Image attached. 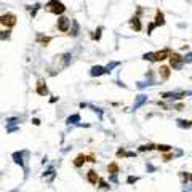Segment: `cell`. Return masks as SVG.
Listing matches in <instances>:
<instances>
[{"instance_id":"6da1fadb","label":"cell","mask_w":192,"mask_h":192,"mask_svg":"<svg viewBox=\"0 0 192 192\" xmlns=\"http://www.w3.org/2000/svg\"><path fill=\"white\" fill-rule=\"evenodd\" d=\"M45 8L53 13V15H63V13L66 11V7L63 2H59V0H50V2L45 5Z\"/></svg>"},{"instance_id":"7a4b0ae2","label":"cell","mask_w":192,"mask_h":192,"mask_svg":"<svg viewBox=\"0 0 192 192\" xmlns=\"http://www.w3.org/2000/svg\"><path fill=\"white\" fill-rule=\"evenodd\" d=\"M18 23V18L15 13H3L2 16H0V24L5 26L7 29H11V27H15Z\"/></svg>"},{"instance_id":"3957f363","label":"cell","mask_w":192,"mask_h":192,"mask_svg":"<svg viewBox=\"0 0 192 192\" xmlns=\"http://www.w3.org/2000/svg\"><path fill=\"white\" fill-rule=\"evenodd\" d=\"M168 59H170V66L173 69H181L183 64H184V59H183V56L179 53H171Z\"/></svg>"},{"instance_id":"277c9868","label":"cell","mask_w":192,"mask_h":192,"mask_svg":"<svg viewBox=\"0 0 192 192\" xmlns=\"http://www.w3.org/2000/svg\"><path fill=\"white\" fill-rule=\"evenodd\" d=\"M69 27H71V19L67 18V16H59L58 18V29L61 32H67L69 31Z\"/></svg>"},{"instance_id":"5b68a950","label":"cell","mask_w":192,"mask_h":192,"mask_svg":"<svg viewBox=\"0 0 192 192\" xmlns=\"http://www.w3.org/2000/svg\"><path fill=\"white\" fill-rule=\"evenodd\" d=\"M170 54H171L170 48H163V50H160V51H155V53H154L152 61H163V59L170 58Z\"/></svg>"},{"instance_id":"8992f818","label":"cell","mask_w":192,"mask_h":192,"mask_svg":"<svg viewBox=\"0 0 192 192\" xmlns=\"http://www.w3.org/2000/svg\"><path fill=\"white\" fill-rule=\"evenodd\" d=\"M35 91H37V94H40V96H45V94L48 93V88H47V83H45V80H42V78H40V80L37 82Z\"/></svg>"},{"instance_id":"52a82bcc","label":"cell","mask_w":192,"mask_h":192,"mask_svg":"<svg viewBox=\"0 0 192 192\" xmlns=\"http://www.w3.org/2000/svg\"><path fill=\"white\" fill-rule=\"evenodd\" d=\"M154 24H155V27H160V26L165 24V15H163V11H160V10L155 11V21H154Z\"/></svg>"},{"instance_id":"ba28073f","label":"cell","mask_w":192,"mask_h":192,"mask_svg":"<svg viewBox=\"0 0 192 192\" xmlns=\"http://www.w3.org/2000/svg\"><path fill=\"white\" fill-rule=\"evenodd\" d=\"M87 179H88L90 184H96V183L99 181V176H98V173H96L94 170H90V171L87 173Z\"/></svg>"},{"instance_id":"9c48e42d","label":"cell","mask_w":192,"mask_h":192,"mask_svg":"<svg viewBox=\"0 0 192 192\" xmlns=\"http://www.w3.org/2000/svg\"><path fill=\"white\" fill-rule=\"evenodd\" d=\"M130 26H131L133 31L139 32V31H141V21H139V18H138V16H133V18L130 19Z\"/></svg>"},{"instance_id":"30bf717a","label":"cell","mask_w":192,"mask_h":192,"mask_svg":"<svg viewBox=\"0 0 192 192\" xmlns=\"http://www.w3.org/2000/svg\"><path fill=\"white\" fill-rule=\"evenodd\" d=\"M90 74H91L93 77L103 75V74H106V67H103V66H93L91 71H90Z\"/></svg>"},{"instance_id":"8fae6325","label":"cell","mask_w":192,"mask_h":192,"mask_svg":"<svg viewBox=\"0 0 192 192\" xmlns=\"http://www.w3.org/2000/svg\"><path fill=\"white\" fill-rule=\"evenodd\" d=\"M147 101V96H144V94H139V96H136V99H134V104H133V109L136 111V109H139L144 103Z\"/></svg>"},{"instance_id":"7c38bea8","label":"cell","mask_w":192,"mask_h":192,"mask_svg":"<svg viewBox=\"0 0 192 192\" xmlns=\"http://www.w3.org/2000/svg\"><path fill=\"white\" fill-rule=\"evenodd\" d=\"M37 42H38L40 45L47 47V45H50V42H51V37H48V35H43V34H37Z\"/></svg>"},{"instance_id":"4fadbf2b","label":"cell","mask_w":192,"mask_h":192,"mask_svg":"<svg viewBox=\"0 0 192 192\" xmlns=\"http://www.w3.org/2000/svg\"><path fill=\"white\" fill-rule=\"evenodd\" d=\"M159 74H160L162 80H168V77H170V67L168 66H160Z\"/></svg>"},{"instance_id":"5bb4252c","label":"cell","mask_w":192,"mask_h":192,"mask_svg":"<svg viewBox=\"0 0 192 192\" xmlns=\"http://www.w3.org/2000/svg\"><path fill=\"white\" fill-rule=\"evenodd\" d=\"M87 162V155H83V154H80V155H77L75 159H74V167H77V168H80L83 163Z\"/></svg>"},{"instance_id":"9a60e30c","label":"cell","mask_w":192,"mask_h":192,"mask_svg":"<svg viewBox=\"0 0 192 192\" xmlns=\"http://www.w3.org/2000/svg\"><path fill=\"white\" fill-rule=\"evenodd\" d=\"M119 170H120V168H119V163H117V162H112V163H109V165H107V171L111 173L112 176H115V174L119 173Z\"/></svg>"},{"instance_id":"2e32d148","label":"cell","mask_w":192,"mask_h":192,"mask_svg":"<svg viewBox=\"0 0 192 192\" xmlns=\"http://www.w3.org/2000/svg\"><path fill=\"white\" fill-rule=\"evenodd\" d=\"M23 155H24V152H15V154H13V159H15V162H16V163H19V165H21V167L24 165V160H23Z\"/></svg>"},{"instance_id":"e0dca14e","label":"cell","mask_w":192,"mask_h":192,"mask_svg":"<svg viewBox=\"0 0 192 192\" xmlns=\"http://www.w3.org/2000/svg\"><path fill=\"white\" fill-rule=\"evenodd\" d=\"M178 125H179L181 128H189V127H192V122L190 120H178Z\"/></svg>"},{"instance_id":"ac0fdd59","label":"cell","mask_w":192,"mask_h":192,"mask_svg":"<svg viewBox=\"0 0 192 192\" xmlns=\"http://www.w3.org/2000/svg\"><path fill=\"white\" fill-rule=\"evenodd\" d=\"M157 150H160V152H170V150H171V146H168V144H159L157 146Z\"/></svg>"},{"instance_id":"d6986e66","label":"cell","mask_w":192,"mask_h":192,"mask_svg":"<svg viewBox=\"0 0 192 192\" xmlns=\"http://www.w3.org/2000/svg\"><path fill=\"white\" fill-rule=\"evenodd\" d=\"M10 37H11L10 29H7V31H0V40H8Z\"/></svg>"},{"instance_id":"ffe728a7","label":"cell","mask_w":192,"mask_h":192,"mask_svg":"<svg viewBox=\"0 0 192 192\" xmlns=\"http://www.w3.org/2000/svg\"><path fill=\"white\" fill-rule=\"evenodd\" d=\"M101 32H103V27H98V29H96V31L91 34V38H93V40H99V38H101Z\"/></svg>"},{"instance_id":"44dd1931","label":"cell","mask_w":192,"mask_h":192,"mask_svg":"<svg viewBox=\"0 0 192 192\" xmlns=\"http://www.w3.org/2000/svg\"><path fill=\"white\" fill-rule=\"evenodd\" d=\"M72 26H74V27H72V32H71V35H72V37H77V35H78V23L74 19V21H72Z\"/></svg>"},{"instance_id":"7402d4cb","label":"cell","mask_w":192,"mask_h":192,"mask_svg":"<svg viewBox=\"0 0 192 192\" xmlns=\"http://www.w3.org/2000/svg\"><path fill=\"white\" fill-rule=\"evenodd\" d=\"M154 149H157V146H154V144H144L139 147L141 152H144V150H154Z\"/></svg>"},{"instance_id":"603a6c76","label":"cell","mask_w":192,"mask_h":192,"mask_svg":"<svg viewBox=\"0 0 192 192\" xmlns=\"http://www.w3.org/2000/svg\"><path fill=\"white\" fill-rule=\"evenodd\" d=\"M80 120V115L78 114H74V115H71L69 119H67V123H77Z\"/></svg>"},{"instance_id":"cb8c5ba5","label":"cell","mask_w":192,"mask_h":192,"mask_svg":"<svg viewBox=\"0 0 192 192\" xmlns=\"http://www.w3.org/2000/svg\"><path fill=\"white\" fill-rule=\"evenodd\" d=\"M117 66H119L117 61H114V63H111V64H107V66H106V72H111L114 67H117Z\"/></svg>"},{"instance_id":"d4e9b609","label":"cell","mask_w":192,"mask_h":192,"mask_svg":"<svg viewBox=\"0 0 192 192\" xmlns=\"http://www.w3.org/2000/svg\"><path fill=\"white\" fill-rule=\"evenodd\" d=\"M149 85H154L152 83V82H139V83H138V88H144V87H149Z\"/></svg>"},{"instance_id":"484cf974","label":"cell","mask_w":192,"mask_h":192,"mask_svg":"<svg viewBox=\"0 0 192 192\" xmlns=\"http://www.w3.org/2000/svg\"><path fill=\"white\" fill-rule=\"evenodd\" d=\"M152 58H154V53H146L144 56H143V59H146V61H147V59L152 61Z\"/></svg>"},{"instance_id":"4316f807","label":"cell","mask_w":192,"mask_h":192,"mask_svg":"<svg viewBox=\"0 0 192 192\" xmlns=\"http://www.w3.org/2000/svg\"><path fill=\"white\" fill-rule=\"evenodd\" d=\"M136 181H138V178H136V176H128V179H127L128 184H133V183H136Z\"/></svg>"},{"instance_id":"83f0119b","label":"cell","mask_w":192,"mask_h":192,"mask_svg":"<svg viewBox=\"0 0 192 192\" xmlns=\"http://www.w3.org/2000/svg\"><path fill=\"white\" fill-rule=\"evenodd\" d=\"M98 183H99V187H101V189H107V187H109V186L106 184V181H104V179H99Z\"/></svg>"},{"instance_id":"f1b7e54d","label":"cell","mask_w":192,"mask_h":192,"mask_svg":"<svg viewBox=\"0 0 192 192\" xmlns=\"http://www.w3.org/2000/svg\"><path fill=\"white\" fill-rule=\"evenodd\" d=\"M125 155H127V152H125L123 149H119V150H117V157H125Z\"/></svg>"},{"instance_id":"f546056e","label":"cell","mask_w":192,"mask_h":192,"mask_svg":"<svg viewBox=\"0 0 192 192\" xmlns=\"http://www.w3.org/2000/svg\"><path fill=\"white\" fill-rule=\"evenodd\" d=\"M183 59H184V63H190V61H192V53H189V54H186V56H184Z\"/></svg>"},{"instance_id":"4dcf8cb0","label":"cell","mask_w":192,"mask_h":192,"mask_svg":"<svg viewBox=\"0 0 192 192\" xmlns=\"http://www.w3.org/2000/svg\"><path fill=\"white\" fill-rule=\"evenodd\" d=\"M181 176H183V183H187V181H189V174H186V173H181Z\"/></svg>"},{"instance_id":"1f68e13d","label":"cell","mask_w":192,"mask_h":192,"mask_svg":"<svg viewBox=\"0 0 192 192\" xmlns=\"http://www.w3.org/2000/svg\"><path fill=\"white\" fill-rule=\"evenodd\" d=\"M155 27V24L152 23V24H149V29H147V34H152V29Z\"/></svg>"},{"instance_id":"d6a6232c","label":"cell","mask_w":192,"mask_h":192,"mask_svg":"<svg viewBox=\"0 0 192 192\" xmlns=\"http://www.w3.org/2000/svg\"><path fill=\"white\" fill-rule=\"evenodd\" d=\"M168 160H171V154H165V155H163V162H168Z\"/></svg>"},{"instance_id":"836d02e7","label":"cell","mask_w":192,"mask_h":192,"mask_svg":"<svg viewBox=\"0 0 192 192\" xmlns=\"http://www.w3.org/2000/svg\"><path fill=\"white\" fill-rule=\"evenodd\" d=\"M183 109H184L183 104H176V111H183Z\"/></svg>"},{"instance_id":"e575fe53","label":"cell","mask_w":192,"mask_h":192,"mask_svg":"<svg viewBox=\"0 0 192 192\" xmlns=\"http://www.w3.org/2000/svg\"><path fill=\"white\" fill-rule=\"evenodd\" d=\"M32 123H34V125H40V120H38V119H34Z\"/></svg>"},{"instance_id":"d590c367","label":"cell","mask_w":192,"mask_h":192,"mask_svg":"<svg viewBox=\"0 0 192 192\" xmlns=\"http://www.w3.org/2000/svg\"><path fill=\"white\" fill-rule=\"evenodd\" d=\"M189 179H190V181H192V174H190V176H189Z\"/></svg>"}]
</instances>
